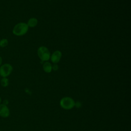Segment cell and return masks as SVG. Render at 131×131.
Instances as JSON below:
<instances>
[{
  "label": "cell",
  "mask_w": 131,
  "mask_h": 131,
  "mask_svg": "<svg viewBox=\"0 0 131 131\" xmlns=\"http://www.w3.org/2000/svg\"><path fill=\"white\" fill-rule=\"evenodd\" d=\"M58 69V65H57V64H54V65L52 67V69H53V70H54V71L57 70Z\"/></svg>",
  "instance_id": "obj_11"
},
{
  "label": "cell",
  "mask_w": 131,
  "mask_h": 131,
  "mask_svg": "<svg viewBox=\"0 0 131 131\" xmlns=\"http://www.w3.org/2000/svg\"><path fill=\"white\" fill-rule=\"evenodd\" d=\"M9 41L7 38H2L0 40V48H4L7 46Z\"/></svg>",
  "instance_id": "obj_10"
},
{
  "label": "cell",
  "mask_w": 131,
  "mask_h": 131,
  "mask_svg": "<svg viewBox=\"0 0 131 131\" xmlns=\"http://www.w3.org/2000/svg\"><path fill=\"white\" fill-rule=\"evenodd\" d=\"M37 22H38V20L36 18L32 17V18H30L28 20L27 24L28 27L32 28V27H34L35 26H36L37 25Z\"/></svg>",
  "instance_id": "obj_7"
},
{
  "label": "cell",
  "mask_w": 131,
  "mask_h": 131,
  "mask_svg": "<svg viewBox=\"0 0 131 131\" xmlns=\"http://www.w3.org/2000/svg\"><path fill=\"white\" fill-rule=\"evenodd\" d=\"M1 84L3 87H7L9 85V79L7 77H3L1 80Z\"/></svg>",
  "instance_id": "obj_9"
},
{
  "label": "cell",
  "mask_w": 131,
  "mask_h": 131,
  "mask_svg": "<svg viewBox=\"0 0 131 131\" xmlns=\"http://www.w3.org/2000/svg\"><path fill=\"white\" fill-rule=\"evenodd\" d=\"M28 26L26 23H19L15 25L13 28V34L17 36H21L27 33L28 30Z\"/></svg>",
  "instance_id": "obj_1"
},
{
  "label": "cell",
  "mask_w": 131,
  "mask_h": 131,
  "mask_svg": "<svg viewBox=\"0 0 131 131\" xmlns=\"http://www.w3.org/2000/svg\"><path fill=\"white\" fill-rule=\"evenodd\" d=\"M2 62H3V58H2V57L0 56V66L2 64Z\"/></svg>",
  "instance_id": "obj_12"
},
{
  "label": "cell",
  "mask_w": 131,
  "mask_h": 131,
  "mask_svg": "<svg viewBox=\"0 0 131 131\" xmlns=\"http://www.w3.org/2000/svg\"><path fill=\"white\" fill-rule=\"evenodd\" d=\"M10 115V111L5 104H0V116L3 118L8 117Z\"/></svg>",
  "instance_id": "obj_5"
},
{
  "label": "cell",
  "mask_w": 131,
  "mask_h": 131,
  "mask_svg": "<svg viewBox=\"0 0 131 131\" xmlns=\"http://www.w3.org/2000/svg\"><path fill=\"white\" fill-rule=\"evenodd\" d=\"M0 80H1V78H0Z\"/></svg>",
  "instance_id": "obj_14"
},
{
  "label": "cell",
  "mask_w": 131,
  "mask_h": 131,
  "mask_svg": "<svg viewBox=\"0 0 131 131\" xmlns=\"http://www.w3.org/2000/svg\"><path fill=\"white\" fill-rule=\"evenodd\" d=\"M1 101H2V99H1V98L0 97V103H1Z\"/></svg>",
  "instance_id": "obj_13"
},
{
  "label": "cell",
  "mask_w": 131,
  "mask_h": 131,
  "mask_svg": "<svg viewBox=\"0 0 131 131\" xmlns=\"http://www.w3.org/2000/svg\"><path fill=\"white\" fill-rule=\"evenodd\" d=\"M13 67L8 63L2 64L0 66V76L2 77H7L12 73Z\"/></svg>",
  "instance_id": "obj_3"
},
{
  "label": "cell",
  "mask_w": 131,
  "mask_h": 131,
  "mask_svg": "<svg viewBox=\"0 0 131 131\" xmlns=\"http://www.w3.org/2000/svg\"><path fill=\"white\" fill-rule=\"evenodd\" d=\"M62 54L59 51H55L51 55V59L53 63H56L58 62L61 57Z\"/></svg>",
  "instance_id": "obj_6"
},
{
  "label": "cell",
  "mask_w": 131,
  "mask_h": 131,
  "mask_svg": "<svg viewBox=\"0 0 131 131\" xmlns=\"http://www.w3.org/2000/svg\"><path fill=\"white\" fill-rule=\"evenodd\" d=\"M37 55L42 61H48L50 58L49 50L44 46H41L38 49Z\"/></svg>",
  "instance_id": "obj_4"
},
{
  "label": "cell",
  "mask_w": 131,
  "mask_h": 131,
  "mask_svg": "<svg viewBox=\"0 0 131 131\" xmlns=\"http://www.w3.org/2000/svg\"><path fill=\"white\" fill-rule=\"evenodd\" d=\"M75 102L73 98L70 97H64L61 99L59 102L60 106L63 109L69 110L75 106Z\"/></svg>",
  "instance_id": "obj_2"
},
{
  "label": "cell",
  "mask_w": 131,
  "mask_h": 131,
  "mask_svg": "<svg viewBox=\"0 0 131 131\" xmlns=\"http://www.w3.org/2000/svg\"><path fill=\"white\" fill-rule=\"evenodd\" d=\"M43 71L46 73H50L52 70V66L50 63L46 62L43 65Z\"/></svg>",
  "instance_id": "obj_8"
}]
</instances>
